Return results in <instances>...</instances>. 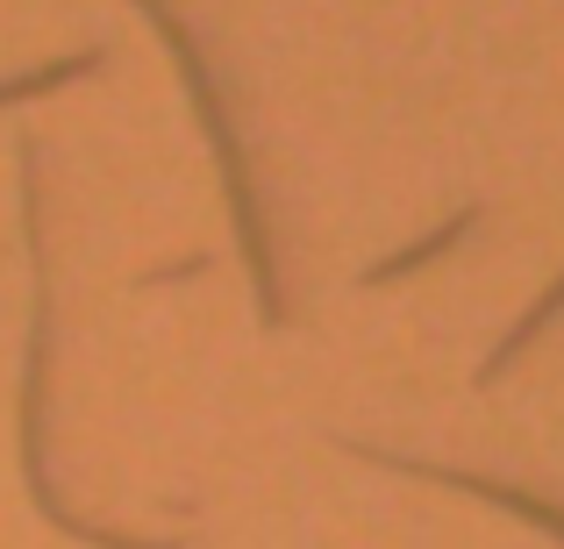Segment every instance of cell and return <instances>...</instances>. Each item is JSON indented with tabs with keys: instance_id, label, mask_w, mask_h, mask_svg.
<instances>
[{
	"instance_id": "6da1fadb",
	"label": "cell",
	"mask_w": 564,
	"mask_h": 549,
	"mask_svg": "<svg viewBox=\"0 0 564 549\" xmlns=\"http://www.w3.org/2000/svg\"><path fill=\"white\" fill-rule=\"evenodd\" d=\"M36 151H29L22 172V215H29V272H36V300H29V378H22V471L29 493H36V514L65 536L94 542V549H186L180 536H115V528H94L79 514H65V499L51 493V457H43V399H51V286H43V229H36Z\"/></svg>"
}]
</instances>
